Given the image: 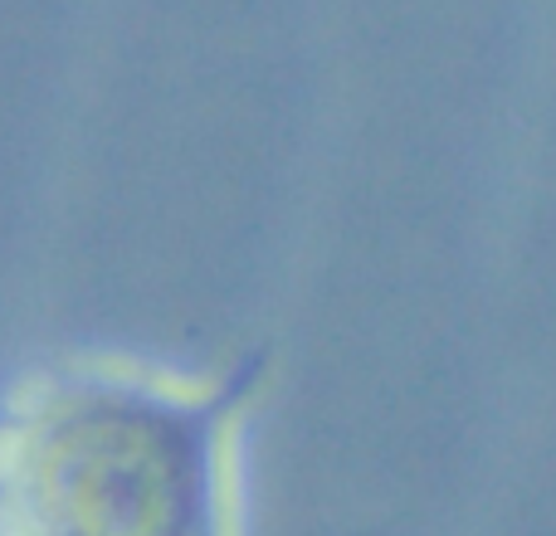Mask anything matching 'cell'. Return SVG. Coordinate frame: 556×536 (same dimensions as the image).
<instances>
[{
	"label": "cell",
	"instance_id": "obj_1",
	"mask_svg": "<svg viewBox=\"0 0 556 536\" xmlns=\"http://www.w3.org/2000/svg\"><path fill=\"white\" fill-rule=\"evenodd\" d=\"M195 395H20L0 414V536H244L240 459Z\"/></svg>",
	"mask_w": 556,
	"mask_h": 536
}]
</instances>
